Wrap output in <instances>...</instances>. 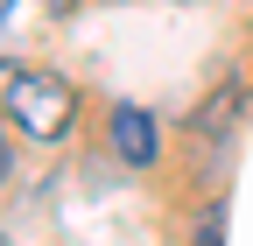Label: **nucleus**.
Segmentation results:
<instances>
[{"label":"nucleus","instance_id":"nucleus-1","mask_svg":"<svg viewBox=\"0 0 253 246\" xmlns=\"http://www.w3.org/2000/svg\"><path fill=\"white\" fill-rule=\"evenodd\" d=\"M7 120L28 141H63V127L78 120V91L56 71H14L7 78Z\"/></svg>","mask_w":253,"mask_h":246},{"label":"nucleus","instance_id":"nucleus-6","mask_svg":"<svg viewBox=\"0 0 253 246\" xmlns=\"http://www.w3.org/2000/svg\"><path fill=\"white\" fill-rule=\"evenodd\" d=\"M42 7H49V14H71V7H78V0H42Z\"/></svg>","mask_w":253,"mask_h":246},{"label":"nucleus","instance_id":"nucleus-5","mask_svg":"<svg viewBox=\"0 0 253 246\" xmlns=\"http://www.w3.org/2000/svg\"><path fill=\"white\" fill-rule=\"evenodd\" d=\"M7 21H14V0H0V64H7Z\"/></svg>","mask_w":253,"mask_h":246},{"label":"nucleus","instance_id":"nucleus-3","mask_svg":"<svg viewBox=\"0 0 253 246\" xmlns=\"http://www.w3.org/2000/svg\"><path fill=\"white\" fill-rule=\"evenodd\" d=\"M239 106H246V78H225L197 113H190V134H204V141H211V134H225L232 120H239Z\"/></svg>","mask_w":253,"mask_h":246},{"label":"nucleus","instance_id":"nucleus-2","mask_svg":"<svg viewBox=\"0 0 253 246\" xmlns=\"http://www.w3.org/2000/svg\"><path fill=\"white\" fill-rule=\"evenodd\" d=\"M113 148H120V162H126V169H148L155 155H162L155 120H148L141 106H120V113H113Z\"/></svg>","mask_w":253,"mask_h":246},{"label":"nucleus","instance_id":"nucleus-4","mask_svg":"<svg viewBox=\"0 0 253 246\" xmlns=\"http://www.w3.org/2000/svg\"><path fill=\"white\" fill-rule=\"evenodd\" d=\"M218 225H225V218H218V211H204V218H197V239H190V246H218Z\"/></svg>","mask_w":253,"mask_h":246}]
</instances>
